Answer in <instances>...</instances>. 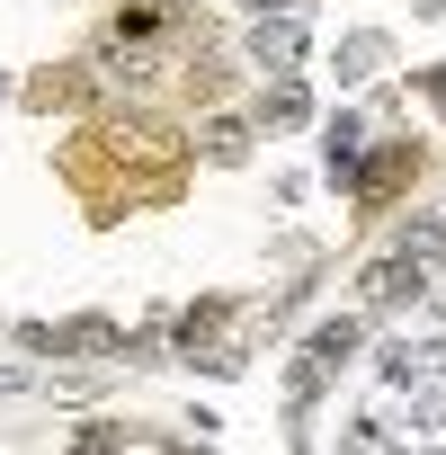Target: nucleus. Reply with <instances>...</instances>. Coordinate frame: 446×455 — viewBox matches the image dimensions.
Wrapping results in <instances>:
<instances>
[{
  "label": "nucleus",
  "instance_id": "nucleus-1",
  "mask_svg": "<svg viewBox=\"0 0 446 455\" xmlns=\"http://www.w3.org/2000/svg\"><path fill=\"white\" fill-rule=\"evenodd\" d=\"M0 393H10V375H0Z\"/></svg>",
  "mask_w": 446,
  "mask_h": 455
},
{
  "label": "nucleus",
  "instance_id": "nucleus-2",
  "mask_svg": "<svg viewBox=\"0 0 446 455\" xmlns=\"http://www.w3.org/2000/svg\"><path fill=\"white\" fill-rule=\"evenodd\" d=\"M277 10H286V0H277Z\"/></svg>",
  "mask_w": 446,
  "mask_h": 455
}]
</instances>
